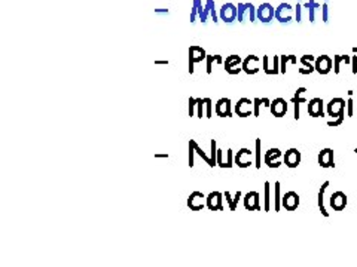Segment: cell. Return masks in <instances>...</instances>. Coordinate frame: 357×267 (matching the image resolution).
Listing matches in <instances>:
<instances>
[{
	"label": "cell",
	"mask_w": 357,
	"mask_h": 267,
	"mask_svg": "<svg viewBox=\"0 0 357 267\" xmlns=\"http://www.w3.org/2000/svg\"><path fill=\"white\" fill-rule=\"evenodd\" d=\"M237 19L240 22H255L256 18V7L253 3H238L237 6Z\"/></svg>",
	"instance_id": "cell-1"
},
{
	"label": "cell",
	"mask_w": 357,
	"mask_h": 267,
	"mask_svg": "<svg viewBox=\"0 0 357 267\" xmlns=\"http://www.w3.org/2000/svg\"><path fill=\"white\" fill-rule=\"evenodd\" d=\"M187 54H189V69H187V70H189L190 75H193V72H195V69H193L195 64L205 61L207 54H205L204 48H201V46H198V45H192V46L189 48Z\"/></svg>",
	"instance_id": "cell-2"
},
{
	"label": "cell",
	"mask_w": 357,
	"mask_h": 267,
	"mask_svg": "<svg viewBox=\"0 0 357 267\" xmlns=\"http://www.w3.org/2000/svg\"><path fill=\"white\" fill-rule=\"evenodd\" d=\"M223 67H225V72L228 75L235 76V75L243 72V58L238 57V55H229L223 61Z\"/></svg>",
	"instance_id": "cell-3"
},
{
	"label": "cell",
	"mask_w": 357,
	"mask_h": 267,
	"mask_svg": "<svg viewBox=\"0 0 357 267\" xmlns=\"http://www.w3.org/2000/svg\"><path fill=\"white\" fill-rule=\"evenodd\" d=\"M346 105H347V102L344 98H340V96L332 98L328 104V114L332 119H337V117L346 114Z\"/></svg>",
	"instance_id": "cell-4"
},
{
	"label": "cell",
	"mask_w": 357,
	"mask_h": 267,
	"mask_svg": "<svg viewBox=\"0 0 357 267\" xmlns=\"http://www.w3.org/2000/svg\"><path fill=\"white\" fill-rule=\"evenodd\" d=\"M293 12L295 9L290 3H280L275 9V19L281 24L290 22L293 18Z\"/></svg>",
	"instance_id": "cell-5"
},
{
	"label": "cell",
	"mask_w": 357,
	"mask_h": 267,
	"mask_svg": "<svg viewBox=\"0 0 357 267\" xmlns=\"http://www.w3.org/2000/svg\"><path fill=\"white\" fill-rule=\"evenodd\" d=\"M234 111L238 117H249L253 116V99L250 98H240L234 107Z\"/></svg>",
	"instance_id": "cell-6"
},
{
	"label": "cell",
	"mask_w": 357,
	"mask_h": 267,
	"mask_svg": "<svg viewBox=\"0 0 357 267\" xmlns=\"http://www.w3.org/2000/svg\"><path fill=\"white\" fill-rule=\"evenodd\" d=\"M207 206V196L201 191H192L187 197V208L190 211H201Z\"/></svg>",
	"instance_id": "cell-7"
},
{
	"label": "cell",
	"mask_w": 357,
	"mask_h": 267,
	"mask_svg": "<svg viewBox=\"0 0 357 267\" xmlns=\"http://www.w3.org/2000/svg\"><path fill=\"white\" fill-rule=\"evenodd\" d=\"M262 70L268 76H275L280 73V57H262Z\"/></svg>",
	"instance_id": "cell-8"
},
{
	"label": "cell",
	"mask_w": 357,
	"mask_h": 267,
	"mask_svg": "<svg viewBox=\"0 0 357 267\" xmlns=\"http://www.w3.org/2000/svg\"><path fill=\"white\" fill-rule=\"evenodd\" d=\"M252 162H253V153L246 147L240 149L234 156V164L238 168H249L252 165Z\"/></svg>",
	"instance_id": "cell-9"
},
{
	"label": "cell",
	"mask_w": 357,
	"mask_h": 267,
	"mask_svg": "<svg viewBox=\"0 0 357 267\" xmlns=\"http://www.w3.org/2000/svg\"><path fill=\"white\" fill-rule=\"evenodd\" d=\"M256 18L258 21L268 24L275 18V9L271 3H262L258 9H256Z\"/></svg>",
	"instance_id": "cell-10"
},
{
	"label": "cell",
	"mask_w": 357,
	"mask_h": 267,
	"mask_svg": "<svg viewBox=\"0 0 357 267\" xmlns=\"http://www.w3.org/2000/svg\"><path fill=\"white\" fill-rule=\"evenodd\" d=\"M219 18L228 24L234 22L237 19V6L234 3H223L219 9Z\"/></svg>",
	"instance_id": "cell-11"
},
{
	"label": "cell",
	"mask_w": 357,
	"mask_h": 267,
	"mask_svg": "<svg viewBox=\"0 0 357 267\" xmlns=\"http://www.w3.org/2000/svg\"><path fill=\"white\" fill-rule=\"evenodd\" d=\"M281 150L274 147V149H269L268 152H265V156H264V162L268 168H280L281 167Z\"/></svg>",
	"instance_id": "cell-12"
},
{
	"label": "cell",
	"mask_w": 357,
	"mask_h": 267,
	"mask_svg": "<svg viewBox=\"0 0 357 267\" xmlns=\"http://www.w3.org/2000/svg\"><path fill=\"white\" fill-rule=\"evenodd\" d=\"M314 67H316V72L322 76L325 75H329L332 67H334V60L328 55H322V57H317L316 58V63H314Z\"/></svg>",
	"instance_id": "cell-13"
},
{
	"label": "cell",
	"mask_w": 357,
	"mask_h": 267,
	"mask_svg": "<svg viewBox=\"0 0 357 267\" xmlns=\"http://www.w3.org/2000/svg\"><path fill=\"white\" fill-rule=\"evenodd\" d=\"M261 58L256 55H249L243 60V72L249 76L256 75L261 70Z\"/></svg>",
	"instance_id": "cell-14"
},
{
	"label": "cell",
	"mask_w": 357,
	"mask_h": 267,
	"mask_svg": "<svg viewBox=\"0 0 357 267\" xmlns=\"http://www.w3.org/2000/svg\"><path fill=\"white\" fill-rule=\"evenodd\" d=\"M214 113L219 117H232V104L229 98H220L214 104Z\"/></svg>",
	"instance_id": "cell-15"
},
{
	"label": "cell",
	"mask_w": 357,
	"mask_h": 267,
	"mask_svg": "<svg viewBox=\"0 0 357 267\" xmlns=\"http://www.w3.org/2000/svg\"><path fill=\"white\" fill-rule=\"evenodd\" d=\"M244 208L247 211H261V194L258 191H249L243 199Z\"/></svg>",
	"instance_id": "cell-16"
},
{
	"label": "cell",
	"mask_w": 357,
	"mask_h": 267,
	"mask_svg": "<svg viewBox=\"0 0 357 267\" xmlns=\"http://www.w3.org/2000/svg\"><path fill=\"white\" fill-rule=\"evenodd\" d=\"M299 194L296 191H286L281 197V206L286 208V211H295L299 206Z\"/></svg>",
	"instance_id": "cell-17"
},
{
	"label": "cell",
	"mask_w": 357,
	"mask_h": 267,
	"mask_svg": "<svg viewBox=\"0 0 357 267\" xmlns=\"http://www.w3.org/2000/svg\"><path fill=\"white\" fill-rule=\"evenodd\" d=\"M223 194L220 191H211L207 196V208L210 211H223Z\"/></svg>",
	"instance_id": "cell-18"
},
{
	"label": "cell",
	"mask_w": 357,
	"mask_h": 267,
	"mask_svg": "<svg viewBox=\"0 0 357 267\" xmlns=\"http://www.w3.org/2000/svg\"><path fill=\"white\" fill-rule=\"evenodd\" d=\"M269 111L274 117H283L287 113V101L284 98H275L271 101Z\"/></svg>",
	"instance_id": "cell-19"
},
{
	"label": "cell",
	"mask_w": 357,
	"mask_h": 267,
	"mask_svg": "<svg viewBox=\"0 0 357 267\" xmlns=\"http://www.w3.org/2000/svg\"><path fill=\"white\" fill-rule=\"evenodd\" d=\"M234 152L232 149H228L226 153L220 149H217V167L220 168H232L234 167Z\"/></svg>",
	"instance_id": "cell-20"
},
{
	"label": "cell",
	"mask_w": 357,
	"mask_h": 267,
	"mask_svg": "<svg viewBox=\"0 0 357 267\" xmlns=\"http://www.w3.org/2000/svg\"><path fill=\"white\" fill-rule=\"evenodd\" d=\"M301 159H302V156H301V152L298 149H289L283 156V161H284L286 167L292 168V170L298 168V165L301 164Z\"/></svg>",
	"instance_id": "cell-21"
},
{
	"label": "cell",
	"mask_w": 357,
	"mask_h": 267,
	"mask_svg": "<svg viewBox=\"0 0 357 267\" xmlns=\"http://www.w3.org/2000/svg\"><path fill=\"white\" fill-rule=\"evenodd\" d=\"M347 194L344 191H335L331 196V206L334 211H343L347 206Z\"/></svg>",
	"instance_id": "cell-22"
},
{
	"label": "cell",
	"mask_w": 357,
	"mask_h": 267,
	"mask_svg": "<svg viewBox=\"0 0 357 267\" xmlns=\"http://www.w3.org/2000/svg\"><path fill=\"white\" fill-rule=\"evenodd\" d=\"M308 114L311 117H323V99L322 98H313L308 101Z\"/></svg>",
	"instance_id": "cell-23"
},
{
	"label": "cell",
	"mask_w": 357,
	"mask_h": 267,
	"mask_svg": "<svg viewBox=\"0 0 357 267\" xmlns=\"http://www.w3.org/2000/svg\"><path fill=\"white\" fill-rule=\"evenodd\" d=\"M319 165L322 168H335L334 162V150L332 149H323L319 153Z\"/></svg>",
	"instance_id": "cell-24"
},
{
	"label": "cell",
	"mask_w": 357,
	"mask_h": 267,
	"mask_svg": "<svg viewBox=\"0 0 357 267\" xmlns=\"http://www.w3.org/2000/svg\"><path fill=\"white\" fill-rule=\"evenodd\" d=\"M208 16H211V19L214 22H217V12H216V3L214 0H207L205 4H204V10H202V15L199 16L201 22H207Z\"/></svg>",
	"instance_id": "cell-25"
},
{
	"label": "cell",
	"mask_w": 357,
	"mask_h": 267,
	"mask_svg": "<svg viewBox=\"0 0 357 267\" xmlns=\"http://www.w3.org/2000/svg\"><path fill=\"white\" fill-rule=\"evenodd\" d=\"M329 181H325L323 184H322V187H320V190H319V196H317V205H319V209H320V212H322V215L323 217H329V212L326 211V208H325V203H323V196H325V191H326V188L329 187Z\"/></svg>",
	"instance_id": "cell-26"
},
{
	"label": "cell",
	"mask_w": 357,
	"mask_h": 267,
	"mask_svg": "<svg viewBox=\"0 0 357 267\" xmlns=\"http://www.w3.org/2000/svg\"><path fill=\"white\" fill-rule=\"evenodd\" d=\"M214 64H223V58L220 55H207V58H205V72H207V75L213 73V66Z\"/></svg>",
	"instance_id": "cell-27"
},
{
	"label": "cell",
	"mask_w": 357,
	"mask_h": 267,
	"mask_svg": "<svg viewBox=\"0 0 357 267\" xmlns=\"http://www.w3.org/2000/svg\"><path fill=\"white\" fill-rule=\"evenodd\" d=\"M223 196H225V199H226V202H228L229 211H235L237 206H238V200H240V197H241V191H237L234 196H232L229 191H225Z\"/></svg>",
	"instance_id": "cell-28"
},
{
	"label": "cell",
	"mask_w": 357,
	"mask_h": 267,
	"mask_svg": "<svg viewBox=\"0 0 357 267\" xmlns=\"http://www.w3.org/2000/svg\"><path fill=\"white\" fill-rule=\"evenodd\" d=\"M350 64L352 63V58L349 55H335L334 57V72L335 75H340L341 73V64Z\"/></svg>",
	"instance_id": "cell-29"
},
{
	"label": "cell",
	"mask_w": 357,
	"mask_h": 267,
	"mask_svg": "<svg viewBox=\"0 0 357 267\" xmlns=\"http://www.w3.org/2000/svg\"><path fill=\"white\" fill-rule=\"evenodd\" d=\"M189 143L193 146V149H195V153H196V155H198V156H199V158H201V159H202V161H204V162H205V164H207L210 168H213L211 158H210V156H208V155H207V153H205V152H204V150H202V149L198 146V143H196L195 140H189Z\"/></svg>",
	"instance_id": "cell-30"
},
{
	"label": "cell",
	"mask_w": 357,
	"mask_h": 267,
	"mask_svg": "<svg viewBox=\"0 0 357 267\" xmlns=\"http://www.w3.org/2000/svg\"><path fill=\"white\" fill-rule=\"evenodd\" d=\"M304 7L308 9V12H310V22H316V10L322 9V4L317 3L316 0H310L308 3L304 4Z\"/></svg>",
	"instance_id": "cell-31"
},
{
	"label": "cell",
	"mask_w": 357,
	"mask_h": 267,
	"mask_svg": "<svg viewBox=\"0 0 357 267\" xmlns=\"http://www.w3.org/2000/svg\"><path fill=\"white\" fill-rule=\"evenodd\" d=\"M280 190H281L280 181H275V184H274V211H275V212H278L280 208H281V194H280Z\"/></svg>",
	"instance_id": "cell-32"
},
{
	"label": "cell",
	"mask_w": 357,
	"mask_h": 267,
	"mask_svg": "<svg viewBox=\"0 0 357 267\" xmlns=\"http://www.w3.org/2000/svg\"><path fill=\"white\" fill-rule=\"evenodd\" d=\"M307 92V88H298L296 89V92H295V95L290 98V102L292 104H304V102H308V99L305 98V93Z\"/></svg>",
	"instance_id": "cell-33"
},
{
	"label": "cell",
	"mask_w": 357,
	"mask_h": 267,
	"mask_svg": "<svg viewBox=\"0 0 357 267\" xmlns=\"http://www.w3.org/2000/svg\"><path fill=\"white\" fill-rule=\"evenodd\" d=\"M202 10H204L202 1H201V0H193L192 10H190V22H195V18H196V16H201V15H202Z\"/></svg>",
	"instance_id": "cell-34"
},
{
	"label": "cell",
	"mask_w": 357,
	"mask_h": 267,
	"mask_svg": "<svg viewBox=\"0 0 357 267\" xmlns=\"http://www.w3.org/2000/svg\"><path fill=\"white\" fill-rule=\"evenodd\" d=\"M287 63H293L296 64L298 63V58L295 55H281L280 57V73L286 75V66Z\"/></svg>",
	"instance_id": "cell-35"
},
{
	"label": "cell",
	"mask_w": 357,
	"mask_h": 267,
	"mask_svg": "<svg viewBox=\"0 0 357 267\" xmlns=\"http://www.w3.org/2000/svg\"><path fill=\"white\" fill-rule=\"evenodd\" d=\"M271 209V184L265 181L264 184V211L268 212Z\"/></svg>",
	"instance_id": "cell-36"
},
{
	"label": "cell",
	"mask_w": 357,
	"mask_h": 267,
	"mask_svg": "<svg viewBox=\"0 0 357 267\" xmlns=\"http://www.w3.org/2000/svg\"><path fill=\"white\" fill-rule=\"evenodd\" d=\"M255 155H256L255 167H256V170H261V167H262V140L261 138H256V152H255Z\"/></svg>",
	"instance_id": "cell-37"
},
{
	"label": "cell",
	"mask_w": 357,
	"mask_h": 267,
	"mask_svg": "<svg viewBox=\"0 0 357 267\" xmlns=\"http://www.w3.org/2000/svg\"><path fill=\"white\" fill-rule=\"evenodd\" d=\"M196 117H205V98H196Z\"/></svg>",
	"instance_id": "cell-38"
},
{
	"label": "cell",
	"mask_w": 357,
	"mask_h": 267,
	"mask_svg": "<svg viewBox=\"0 0 357 267\" xmlns=\"http://www.w3.org/2000/svg\"><path fill=\"white\" fill-rule=\"evenodd\" d=\"M210 158H211V162H213V168L217 165V143L216 140H211L210 141Z\"/></svg>",
	"instance_id": "cell-39"
},
{
	"label": "cell",
	"mask_w": 357,
	"mask_h": 267,
	"mask_svg": "<svg viewBox=\"0 0 357 267\" xmlns=\"http://www.w3.org/2000/svg\"><path fill=\"white\" fill-rule=\"evenodd\" d=\"M316 58L317 57H313V55H304V57H301V64H302V67H314V63H316ZM316 69V67H314Z\"/></svg>",
	"instance_id": "cell-40"
},
{
	"label": "cell",
	"mask_w": 357,
	"mask_h": 267,
	"mask_svg": "<svg viewBox=\"0 0 357 267\" xmlns=\"http://www.w3.org/2000/svg\"><path fill=\"white\" fill-rule=\"evenodd\" d=\"M196 114V98H189L187 99V116H195Z\"/></svg>",
	"instance_id": "cell-41"
},
{
	"label": "cell",
	"mask_w": 357,
	"mask_h": 267,
	"mask_svg": "<svg viewBox=\"0 0 357 267\" xmlns=\"http://www.w3.org/2000/svg\"><path fill=\"white\" fill-rule=\"evenodd\" d=\"M264 105V101H262V98H255L253 99V116L255 117H259V114H261V107Z\"/></svg>",
	"instance_id": "cell-42"
},
{
	"label": "cell",
	"mask_w": 357,
	"mask_h": 267,
	"mask_svg": "<svg viewBox=\"0 0 357 267\" xmlns=\"http://www.w3.org/2000/svg\"><path fill=\"white\" fill-rule=\"evenodd\" d=\"M213 116V101L210 98H205V117L211 119Z\"/></svg>",
	"instance_id": "cell-43"
},
{
	"label": "cell",
	"mask_w": 357,
	"mask_h": 267,
	"mask_svg": "<svg viewBox=\"0 0 357 267\" xmlns=\"http://www.w3.org/2000/svg\"><path fill=\"white\" fill-rule=\"evenodd\" d=\"M344 119H346V114H343V116H340V117H337V119H332V120L328 122V126H331V128H337V126H340V125H343Z\"/></svg>",
	"instance_id": "cell-44"
},
{
	"label": "cell",
	"mask_w": 357,
	"mask_h": 267,
	"mask_svg": "<svg viewBox=\"0 0 357 267\" xmlns=\"http://www.w3.org/2000/svg\"><path fill=\"white\" fill-rule=\"evenodd\" d=\"M187 147H189V155H187V165L192 168L193 165H195V162H193V155H195V149H193V146L189 143L187 144Z\"/></svg>",
	"instance_id": "cell-45"
},
{
	"label": "cell",
	"mask_w": 357,
	"mask_h": 267,
	"mask_svg": "<svg viewBox=\"0 0 357 267\" xmlns=\"http://www.w3.org/2000/svg\"><path fill=\"white\" fill-rule=\"evenodd\" d=\"M320 10H322V19H323V22H329V7H328V3H323Z\"/></svg>",
	"instance_id": "cell-46"
},
{
	"label": "cell",
	"mask_w": 357,
	"mask_h": 267,
	"mask_svg": "<svg viewBox=\"0 0 357 267\" xmlns=\"http://www.w3.org/2000/svg\"><path fill=\"white\" fill-rule=\"evenodd\" d=\"M353 113H355V102H353L352 98H349V101H347V116L352 117Z\"/></svg>",
	"instance_id": "cell-47"
},
{
	"label": "cell",
	"mask_w": 357,
	"mask_h": 267,
	"mask_svg": "<svg viewBox=\"0 0 357 267\" xmlns=\"http://www.w3.org/2000/svg\"><path fill=\"white\" fill-rule=\"evenodd\" d=\"M295 18H296V21L298 22H301L302 21V6L298 3L296 4V7H295Z\"/></svg>",
	"instance_id": "cell-48"
},
{
	"label": "cell",
	"mask_w": 357,
	"mask_h": 267,
	"mask_svg": "<svg viewBox=\"0 0 357 267\" xmlns=\"http://www.w3.org/2000/svg\"><path fill=\"white\" fill-rule=\"evenodd\" d=\"M313 72H316L314 67H302V69H298V73L302 75V76H305V75H311Z\"/></svg>",
	"instance_id": "cell-49"
},
{
	"label": "cell",
	"mask_w": 357,
	"mask_h": 267,
	"mask_svg": "<svg viewBox=\"0 0 357 267\" xmlns=\"http://www.w3.org/2000/svg\"><path fill=\"white\" fill-rule=\"evenodd\" d=\"M352 72H353V75H357V55L355 57H352Z\"/></svg>",
	"instance_id": "cell-50"
},
{
	"label": "cell",
	"mask_w": 357,
	"mask_h": 267,
	"mask_svg": "<svg viewBox=\"0 0 357 267\" xmlns=\"http://www.w3.org/2000/svg\"><path fill=\"white\" fill-rule=\"evenodd\" d=\"M155 64H169V61H161V60H158V61H155Z\"/></svg>",
	"instance_id": "cell-51"
},
{
	"label": "cell",
	"mask_w": 357,
	"mask_h": 267,
	"mask_svg": "<svg viewBox=\"0 0 357 267\" xmlns=\"http://www.w3.org/2000/svg\"><path fill=\"white\" fill-rule=\"evenodd\" d=\"M155 158H169V155L166 153V155H155Z\"/></svg>",
	"instance_id": "cell-52"
},
{
	"label": "cell",
	"mask_w": 357,
	"mask_h": 267,
	"mask_svg": "<svg viewBox=\"0 0 357 267\" xmlns=\"http://www.w3.org/2000/svg\"><path fill=\"white\" fill-rule=\"evenodd\" d=\"M355 153H356V155H357V147H356V150H355Z\"/></svg>",
	"instance_id": "cell-53"
}]
</instances>
